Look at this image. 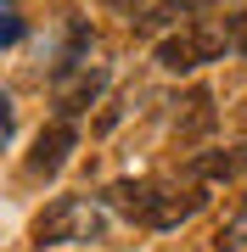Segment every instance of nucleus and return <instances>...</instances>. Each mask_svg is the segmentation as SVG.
Segmentation results:
<instances>
[{
    "label": "nucleus",
    "instance_id": "nucleus-1",
    "mask_svg": "<svg viewBox=\"0 0 247 252\" xmlns=\"http://www.w3.org/2000/svg\"><path fill=\"white\" fill-rule=\"evenodd\" d=\"M107 230V213H101V202L90 196H56L45 213L34 219V247H73V241H96V235Z\"/></svg>",
    "mask_w": 247,
    "mask_h": 252
},
{
    "label": "nucleus",
    "instance_id": "nucleus-2",
    "mask_svg": "<svg viewBox=\"0 0 247 252\" xmlns=\"http://www.w3.org/2000/svg\"><path fill=\"white\" fill-rule=\"evenodd\" d=\"M230 51V28H208V23H180L157 39L152 62L163 73H197L202 62H219Z\"/></svg>",
    "mask_w": 247,
    "mask_h": 252
},
{
    "label": "nucleus",
    "instance_id": "nucleus-3",
    "mask_svg": "<svg viewBox=\"0 0 247 252\" xmlns=\"http://www.w3.org/2000/svg\"><path fill=\"white\" fill-rule=\"evenodd\" d=\"M73 146H79L73 118H56V124H45V129L34 135V146H28V180H56Z\"/></svg>",
    "mask_w": 247,
    "mask_h": 252
},
{
    "label": "nucleus",
    "instance_id": "nucleus-4",
    "mask_svg": "<svg viewBox=\"0 0 247 252\" xmlns=\"http://www.w3.org/2000/svg\"><path fill=\"white\" fill-rule=\"evenodd\" d=\"M202 185H157V202H152V219L146 230H180L191 213H202Z\"/></svg>",
    "mask_w": 247,
    "mask_h": 252
},
{
    "label": "nucleus",
    "instance_id": "nucleus-5",
    "mask_svg": "<svg viewBox=\"0 0 247 252\" xmlns=\"http://www.w3.org/2000/svg\"><path fill=\"white\" fill-rule=\"evenodd\" d=\"M101 90H107V73L101 67H84V73H73V79H62L56 84V118H79L84 107H96Z\"/></svg>",
    "mask_w": 247,
    "mask_h": 252
},
{
    "label": "nucleus",
    "instance_id": "nucleus-6",
    "mask_svg": "<svg viewBox=\"0 0 247 252\" xmlns=\"http://www.w3.org/2000/svg\"><path fill=\"white\" fill-rule=\"evenodd\" d=\"M157 185H163V180H118V185L107 190V207L124 213V219H135V224H146V219H152V202H157Z\"/></svg>",
    "mask_w": 247,
    "mask_h": 252
},
{
    "label": "nucleus",
    "instance_id": "nucleus-7",
    "mask_svg": "<svg viewBox=\"0 0 247 252\" xmlns=\"http://www.w3.org/2000/svg\"><path fill=\"white\" fill-rule=\"evenodd\" d=\"M242 168H247V146H230V152H202V157H197V180H208V185L236 180Z\"/></svg>",
    "mask_w": 247,
    "mask_h": 252
},
{
    "label": "nucleus",
    "instance_id": "nucleus-8",
    "mask_svg": "<svg viewBox=\"0 0 247 252\" xmlns=\"http://www.w3.org/2000/svg\"><path fill=\"white\" fill-rule=\"evenodd\" d=\"M213 252H247V196L236 202V213L213 230Z\"/></svg>",
    "mask_w": 247,
    "mask_h": 252
},
{
    "label": "nucleus",
    "instance_id": "nucleus-9",
    "mask_svg": "<svg viewBox=\"0 0 247 252\" xmlns=\"http://www.w3.org/2000/svg\"><path fill=\"white\" fill-rule=\"evenodd\" d=\"M230 51H236V56H247V6L230 17Z\"/></svg>",
    "mask_w": 247,
    "mask_h": 252
},
{
    "label": "nucleus",
    "instance_id": "nucleus-10",
    "mask_svg": "<svg viewBox=\"0 0 247 252\" xmlns=\"http://www.w3.org/2000/svg\"><path fill=\"white\" fill-rule=\"evenodd\" d=\"M17 39H23V11L6 0V45H17Z\"/></svg>",
    "mask_w": 247,
    "mask_h": 252
},
{
    "label": "nucleus",
    "instance_id": "nucleus-11",
    "mask_svg": "<svg viewBox=\"0 0 247 252\" xmlns=\"http://www.w3.org/2000/svg\"><path fill=\"white\" fill-rule=\"evenodd\" d=\"M107 6H112V11H135L141 0H107Z\"/></svg>",
    "mask_w": 247,
    "mask_h": 252
},
{
    "label": "nucleus",
    "instance_id": "nucleus-12",
    "mask_svg": "<svg viewBox=\"0 0 247 252\" xmlns=\"http://www.w3.org/2000/svg\"><path fill=\"white\" fill-rule=\"evenodd\" d=\"M191 6H213V0H191Z\"/></svg>",
    "mask_w": 247,
    "mask_h": 252
}]
</instances>
